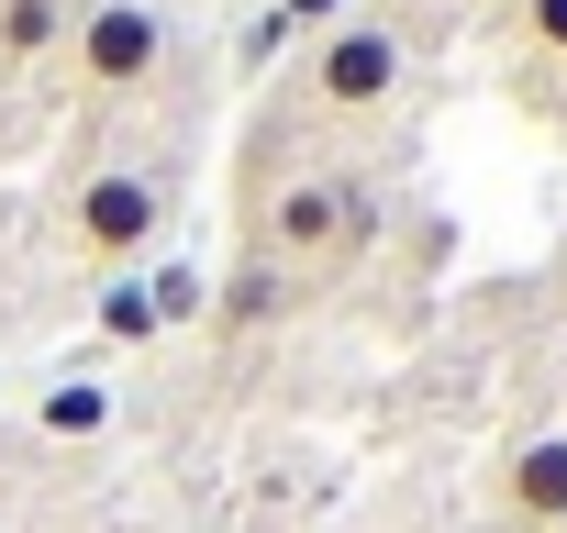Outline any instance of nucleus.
<instances>
[{"mask_svg": "<svg viewBox=\"0 0 567 533\" xmlns=\"http://www.w3.org/2000/svg\"><path fill=\"white\" fill-rule=\"evenodd\" d=\"M368 233H379V200H368L357 178H334V167H301L290 189L256 200V244H245V255H267L278 279H312V266L357 255Z\"/></svg>", "mask_w": 567, "mask_h": 533, "instance_id": "1", "label": "nucleus"}, {"mask_svg": "<svg viewBox=\"0 0 567 533\" xmlns=\"http://www.w3.org/2000/svg\"><path fill=\"white\" fill-rule=\"evenodd\" d=\"M412 79V34L401 23H334L312 45V101L323 112H390Z\"/></svg>", "mask_w": 567, "mask_h": 533, "instance_id": "2", "label": "nucleus"}, {"mask_svg": "<svg viewBox=\"0 0 567 533\" xmlns=\"http://www.w3.org/2000/svg\"><path fill=\"white\" fill-rule=\"evenodd\" d=\"M68 45H79V79H90L101 101H134V90H156V67H167V23L145 12V0H101V12H79Z\"/></svg>", "mask_w": 567, "mask_h": 533, "instance_id": "3", "label": "nucleus"}, {"mask_svg": "<svg viewBox=\"0 0 567 533\" xmlns=\"http://www.w3.org/2000/svg\"><path fill=\"white\" fill-rule=\"evenodd\" d=\"M156 222H167V200H156V178H145V167H90V178H79V200H68V233H79L90 255H145V244H156Z\"/></svg>", "mask_w": 567, "mask_h": 533, "instance_id": "4", "label": "nucleus"}, {"mask_svg": "<svg viewBox=\"0 0 567 533\" xmlns=\"http://www.w3.org/2000/svg\"><path fill=\"white\" fill-rule=\"evenodd\" d=\"M489 511L523 522V533H556V522H567V433H534V445L489 478Z\"/></svg>", "mask_w": 567, "mask_h": 533, "instance_id": "5", "label": "nucleus"}, {"mask_svg": "<svg viewBox=\"0 0 567 533\" xmlns=\"http://www.w3.org/2000/svg\"><path fill=\"white\" fill-rule=\"evenodd\" d=\"M278 312H290V279H278L267 255H245L234 279L212 290V323H223V334H256V323H278Z\"/></svg>", "mask_w": 567, "mask_h": 533, "instance_id": "6", "label": "nucleus"}, {"mask_svg": "<svg viewBox=\"0 0 567 533\" xmlns=\"http://www.w3.org/2000/svg\"><path fill=\"white\" fill-rule=\"evenodd\" d=\"M68 45V0H0V67H34Z\"/></svg>", "mask_w": 567, "mask_h": 533, "instance_id": "7", "label": "nucleus"}, {"mask_svg": "<svg viewBox=\"0 0 567 533\" xmlns=\"http://www.w3.org/2000/svg\"><path fill=\"white\" fill-rule=\"evenodd\" d=\"M34 422H45V433H68V445H90V433H112V389H90V378H56V389L34 400Z\"/></svg>", "mask_w": 567, "mask_h": 533, "instance_id": "8", "label": "nucleus"}, {"mask_svg": "<svg viewBox=\"0 0 567 533\" xmlns=\"http://www.w3.org/2000/svg\"><path fill=\"white\" fill-rule=\"evenodd\" d=\"M101 334H112V345H156V334H167V323H156V290H145V279H112Z\"/></svg>", "mask_w": 567, "mask_h": 533, "instance_id": "9", "label": "nucleus"}, {"mask_svg": "<svg viewBox=\"0 0 567 533\" xmlns=\"http://www.w3.org/2000/svg\"><path fill=\"white\" fill-rule=\"evenodd\" d=\"M156 290V323H200V279H189V266H167V279H145Z\"/></svg>", "mask_w": 567, "mask_h": 533, "instance_id": "10", "label": "nucleus"}, {"mask_svg": "<svg viewBox=\"0 0 567 533\" xmlns=\"http://www.w3.org/2000/svg\"><path fill=\"white\" fill-rule=\"evenodd\" d=\"M523 45H545V56H567V0H523Z\"/></svg>", "mask_w": 567, "mask_h": 533, "instance_id": "11", "label": "nucleus"}, {"mask_svg": "<svg viewBox=\"0 0 567 533\" xmlns=\"http://www.w3.org/2000/svg\"><path fill=\"white\" fill-rule=\"evenodd\" d=\"M334 12H346V0H278V23H290V34H301V23H334Z\"/></svg>", "mask_w": 567, "mask_h": 533, "instance_id": "12", "label": "nucleus"}, {"mask_svg": "<svg viewBox=\"0 0 567 533\" xmlns=\"http://www.w3.org/2000/svg\"><path fill=\"white\" fill-rule=\"evenodd\" d=\"M556 533H567V522H556Z\"/></svg>", "mask_w": 567, "mask_h": 533, "instance_id": "13", "label": "nucleus"}]
</instances>
